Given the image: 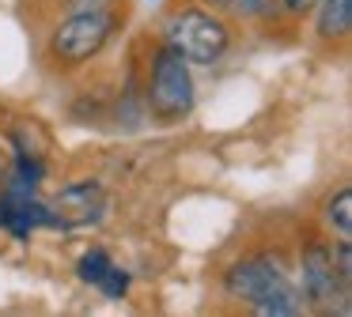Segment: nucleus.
<instances>
[{"label": "nucleus", "mask_w": 352, "mask_h": 317, "mask_svg": "<svg viewBox=\"0 0 352 317\" xmlns=\"http://www.w3.org/2000/svg\"><path fill=\"white\" fill-rule=\"evenodd\" d=\"M223 291L231 298H243L265 317H292L303 309V294L292 283L288 268L276 253H258L246 261L231 264L223 272Z\"/></svg>", "instance_id": "nucleus-1"}, {"label": "nucleus", "mask_w": 352, "mask_h": 317, "mask_svg": "<svg viewBox=\"0 0 352 317\" xmlns=\"http://www.w3.org/2000/svg\"><path fill=\"white\" fill-rule=\"evenodd\" d=\"M193 110V75L190 60L178 57L167 42L152 53V68H148L144 83V113L160 125H178Z\"/></svg>", "instance_id": "nucleus-2"}, {"label": "nucleus", "mask_w": 352, "mask_h": 317, "mask_svg": "<svg viewBox=\"0 0 352 317\" xmlns=\"http://www.w3.org/2000/svg\"><path fill=\"white\" fill-rule=\"evenodd\" d=\"M118 30V12L99 8V12H69L46 38V57L61 68H80L91 57L107 49V42Z\"/></svg>", "instance_id": "nucleus-3"}, {"label": "nucleus", "mask_w": 352, "mask_h": 317, "mask_svg": "<svg viewBox=\"0 0 352 317\" xmlns=\"http://www.w3.org/2000/svg\"><path fill=\"white\" fill-rule=\"evenodd\" d=\"M163 42L186 57L190 64H216L223 60V53L231 49V30L228 23L220 19L208 8H182L167 19V30H163Z\"/></svg>", "instance_id": "nucleus-4"}, {"label": "nucleus", "mask_w": 352, "mask_h": 317, "mask_svg": "<svg viewBox=\"0 0 352 317\" xmlns=\"http://www.w3.org/2000/svg\"><path fill=\"white\" fill-rule=\"evenodd\" d=\"M299 294H303V306H314V309H333V298H341L349 306V287L337 279L326 242H311L303 249V261H299Z\"/></svg>", "instance_id": "nucleus-5"}, {"label": "nucleus", "mask_w": 352, "mask_h": 317, "mask_svg": "<svg viewBox=\"0 0 352 317\" xmlns=\"http://www.w3.org/2000/svg\"><path fill=\"white\" fill-rule=\"evenodd\" d=\"M50 208L57 215V231H76V226H91L107 215V193L99 181H76V185H65L50 200Z\"/></svg>", "instance_id": "nucleus-6"}, {"label": "nucleus", "mask_w": 352, "mask_h": 317, "mask_svg": "<svg viewBox=\"0 0 352 317\" xmlns=\"http://www.w3.org/2000/svg\"><path fill=\"white\" fill-rule=\"evenodd\" d=\"M42 226H54L57 231V215L46 200H38V196L0 193V231H8L12 238L27 242L31 231H42Z\"/></svg>", "instance_id": "nucleus-7"}, {"label": "nucleus", "mask_w": 352, "mask_h": 317, "mask_svg": "<svg viewBox=\"0 0 352 317\" xmlns=\"http://www.w3.org/2000/svg\"><path fill=\"white\" fill-rule=\"evenodd\" d=\"M352 30V0H318V34L326 42H344Z\"/></svg>", "instance_id": "nucleus-8"}, {"label": "nucleus", "mask_w": 352, "mask_h": 317, "mask_svg": "<svg viewBox=\"0 0 352 317\" xmlns=\"http://www.w3.org/2000/svg\"><path fill=\"white\" fill-rule=\"evenodd\" d=\"M208 12L231 15V19H261L273 15V0H201Z\"/></svg>", "instance_id": "nucleus-9"}, {"label": "nucleus", "mask_w": 352, "mask_h": 317, "mask_svg": "<svg viewBox=\"0 0 352 317\" xmlns=\"http://www.w3.org/2000/svg\"><path fill=\"white\" fill-rule=\"evenodd\" d=\"M326 219L341 238H352V189H337L326 200Z\"/></svg>", "instance_id": "nucleus-10"}, {"label": "nucleus", "mask_w": 352, "mask_h": 317, "mask_svg": "<svg viewBox=\"0 0 352 317\" xmlns=\"http://www.w3.org/2000/svg\"><path fill=\"white\" fill-rule=\"evenodd\" d=\"M110 253L107 249H87L84 257H80V264H76V276L84 279V283H91V287H99L102 283V276L110 272Z\"/></svg>", "instance_id": "nucleus-11"}, {"label": "nucleus", "mask_w": 352, "mask_h": 317, "mask_svg": "<svg viewBox=\"0 0 352 317\" xmlns=\"http://www.w3.org/2000/svg\"><path fill=\"white\" fill-rule=\"evenodd\" d=\"M99 291L107 294V298H125V291H129V272L118 268V264H110V272L102 276Z\"/></svg>", "instance_id": "nucleus-12"}, {"label": "nucleus", "mask_w": 352, "mask_h": 317, "mask_svg": "<svg viewBox=\"0 0 352 317\" xmlns=\"http://www.w3.org/2000/svg\"><path fill=\"white\" fill-rule=\"evenodd\" d=\"M65 12H99V8H114V0H57Z\"/></svg>", "instance_id": "nucleus-13"}, {"label": "nucleus", "mask_w": 352, "mask_h": 317, "mask_svg": "<svg viewBox=\"0 0 352 317\" xmlns=\"http://www.w3.org/2000/svg\"><path fill=\"white\" fill-rule=\"evenodd\" d=\"M280 4L288 8L292 15H303V12H311V8H314V0H280Z\"/></svg>", "instance_id": "nucleus-14"}]
</instances>
